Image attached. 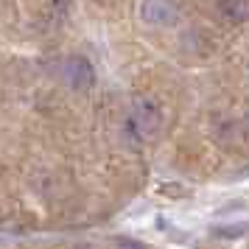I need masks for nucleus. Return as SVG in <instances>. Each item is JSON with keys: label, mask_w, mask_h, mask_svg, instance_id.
Wrapping results in <instances>:
<instances>
[{"label": "nucleus", "mask_w": 249, "mask_h": 249, "mask_svg": "<svg viewBox=\"0 0 249 249\" xmlns=\"http://www.w3.org/2000/svg\"><path fill=\"white\" fill-rule=\"evenodd\" d=\"M160 124H162V115H160V107L151 98H135V107H132V129H135L140 137H154L160 132Z\"/></svg>", "instance_id": "obj_1"}, {"label": "nucleus", "mask_w": 249, "mask_h": 249, "mask_svg": "<svg viewBox=\"0 0 249 249\" xmlns=\"http://www.w3.org/2000/svg\"><path fill=\"white\" fill-rule=\"evenodd\" d=\"M65 79H68L70 87H76V90H87L92 84V68L87 59H70L68 65H65Z\"/></svg>", "instance_id": "obj_2"}, {"label": "nucleus", "mask_w": 249, "mask_h": 249, "mask_svg": "<svg viewBox=\"0 0 249 249\" xmlns=\"http://www.w3.org/2000/svg\"><path fill=\"white\" fill-rule=\"evenodd\" d=\"M140 17L151 25H171L177 20V6L174 3H143Z\"/></svg>", "instance_id": "obj_3"}, {"label": "nucleus", "mask_w": 249, "mask_h": 249, "mask_svg": "<svg viewBox=\"0 0 249 249\" xmlns=\"http://www.w3.org/2000/svg\"><path fill=\"white\" fill-rule=\"evenodd\" d=\"M218 12L224 14L227 20H235V23H244L249 20V3H221Z\"/></svg>", "instance_id": "obj_4"}, {"label": "nucleus", "mask_w": 249, "mask_h": 249, "mask_svg": "<svg viewBox=\"0 0 249 249\" xmlns=\"http://www.w3.org/2000/svg\"><path fill=\"white\" fill-rule=\"evenodd\" d=\"M115 249H143V244H137V241H129V238H124V241H118V247Z\"/></svg>", "instance_id": "obj_5"}]
</instances>
